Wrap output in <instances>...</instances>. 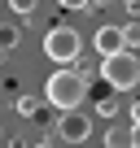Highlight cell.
<instances>
[{
	"instance_id": "cell-7",
	"label": "cell",
	"mask_w": 140,
	"mask_h": 148,
	"mask_svg": "<svg viewBox=\"0 0 140 148\" xmlns=\"http://www.w3.org/2000/svg\"><path fill=\"white\" fill-rule=\"evenodd\" d=\"M18 39H22L18 22H0V57H5V52H13V48H18Z\"/></svg>"
},
{
	"instance_id": "cell-5",
	"label": "cell",
	"mask_w": 140,
	"mask_h": 148,
	"mask_svg": "<svg viewBox=\"0 0 140 148\" xmlns=\"http://www.w3.org/2000/svg\"><path fill=\"white\" fill-rule=\"evenodd\" d=\"M92 44H96V52H101V61L105 57H118L127 44H123V26H110V22H101L96 26V35H92Z\"/></svg>"
},
{
	"instance_id": "cell-12",
	"label": "cell",
	"mask_w": 140,
	"mask_h": 148,
	"mask_svg": "<svg viewBox=\"0 0 140 148\" xmlns=\"http://www.w3.org/2000/svg\"><path fill=\"white\" fill-rule=\"evenodd\" d=\"M127 13H131V18H140V0H127Z\"/></svg>"
},
{
	"instance_id": "cell-10",
	"label": "cell",
	"mask_w": 140,
	"mask_h": 148,
	"mask_svg": "<svg viewBox=\"0 0 140 148\" xmlns=\"http://www.w3.org/2000/svg\"><path fill=\"white\" fill-rule=\"evenodd\" d=\"M9 9H13L18 18H31V13H35V5H31V0H13V5H9Z\"/></svg>"
},
{
	"instance_id": "cell-13",
	"label": "cell",
	"mask_w": 140,
	"mask_h": 148,
	"mask_svg": "<svg viewBox=\"0 0 140 148\" xmlns=\"http://www.w3.org/2000/svg\"><path fill=\"white\" fill-rule=\"evenodd\" d=\"M131 148H140V126H131Z\"/></svg>"
},
{
	"instance_id": "cell-15",
	"label": "cell",
	"mask_w": 140,
	"mask_h": 148,
	"mask_svg": "<svg viewBox=\"0 0 140 148\" xmlns=\"http://www.w3.org/2000/svg\"><path fill=\"white\" fill-rule=\"evenodd\" d=\"M136 57H140V52H136Z\"/></svg>"
},
{
	"instance_id": "cell-14",
	"label": "cell",
	"mask_w": 140,
	"mask_h": 148,
	"mask_svg": "<svg viewBox=\"0 0 140 148\" xmlns=\"http://www.w3.org/2000/svg\"><path fill=\"white\" fill-rule=\"evenodd\" d=\"M35 148H57V144H53V139H40V144H35Z\"/></svg>"
},
{
	"instance_id": "cell-2",
	"label": "cell",
	"mask_w": 140,
	"mask_h": 148,
	"mask_svg": "<svg viewBox=\"0 0 140 148\" xmlns=\"http://www.w3.org/2000/svg\"><path fill=\"white\" fill-rule=\"evenodd\" d=\"M79 52H83V39H79V31L75 26H53L48 35H44V57L48 61H57L61 70H70V65H75L79 61Z\"/></svg>"
},
{
	"instance_id": "cell-6",
	"label": "cell",
	"mask_w": 140,
	"mask_h": 148,
	"mask_svg": "<svg viewBox=\"0 0 140 148\" xmlns=\"http://www.w3.org/2000/svg\"><path fill=\"white\" fill-rule=\"evenodd\" d=\"M105 148H131V126H127V122L105 126Z\"/></svg>"
},
{
	"instance_id": "cell-4",
	"label": "cell",
	"mask_w": 140,
	"mask_h": 148,
	"mask_svg": "<svg viewBox=\"0 0 140 148\" xmlns=\"http://www.w3.org/2000/svg\"><path fill=\"white\" fill-rule=\"evenodd\" d=\"M92 135V118L83 113V109H75V113H57V139H66V144H83Z\"/></svg>"
},
{
	"instance_id": "cell-3",
	"label": "cell",
	"mask_w": 140,
	"mask_h": 148,
	"mask_svg": "<svg viewBox=\"0 0 140 148\" xmlns=\"http://www.w3.org/2000/svg\"><path fill=\"white\" fill-rule=\"evenodd\" d=\"M101 79H105V87H114V92H131L136 83H140V57L136 52H118V57H105L101 61Z\"/></svg>"
},
{
	"instance_id": "cell-9",
	"label": "cell",
	"mask_w": 140,
	"mask_h": 148,
	"mask_svg": "<svg viewBox=\"0 0 140 148\" xmlns=\"http://www.w3.org/2000/svg\"><path fill=\"white\" fill-rule=\"evenodd\" d=\"M18 113L22 118H40V100L35 96H18Z\"/></svg>"
},
{
	"instance_id": "cell-1",
	"label": "cell",
	"mask_w": 140,
	"mask_h": 148,
	"mask_svg": "<svg viewBox=\"0 0 140 148\" xmlns=\"http://www.w3.org/2000/svg\"><path fill=\"white\" fill-rule=\"evenodd\" d=\"M44 100L57 109V113H75L83 100H88V79L79 70H57L53 79L44 83Z\"/></svg>"
},
{
	"instance_id": "cell-11",
	"label": "cell",
	"mask_w": 140,
	"mask_h": 148,
	"mask_svg": "<svg viewBox=\"0 0 140 148\" xmlns=\"http://www.w3.org/2000/svg\"><path fill=\"white\" fill-rule=\"evenodd\" d=\"M131 126H140V96L131 100Z\"/></svg>"
},
{
	"instance_id": "cell-8",
	"label": "cell",
	"mask_w": 140,
	"mask_h": 148,
	"mask_svg": "<svg viewBox=\"0 0 140 148\" xmlns=\"http://www.w3.org/2000/svg\"><path fill=\"white\" fill-rule=\"evenodd\" d=\"M96 118L114 122V118H118V100H114V96H101V100H96Z\"/></svg>"
}]
</instances>
